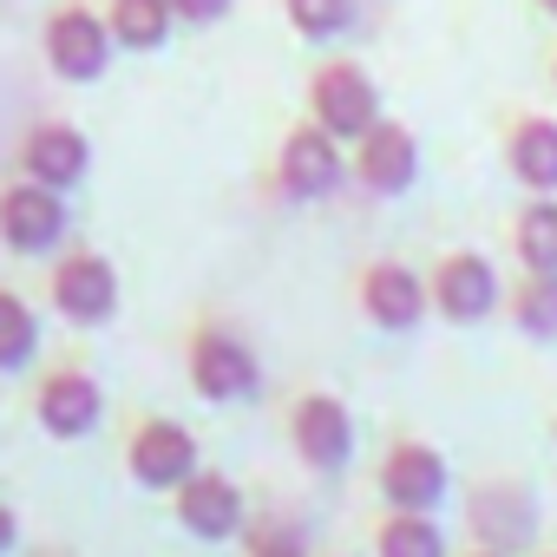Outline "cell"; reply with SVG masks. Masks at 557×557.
I'll return each instance as SVG.
<instances>
[{"label": "cell", "mask_w": 557, "mask_h": 557, "mask_svg": "<svg viewBox=\"0 0 557 557\" xmlns=\"http://www.w3.org/2000/svg\"><path fill=\"white\" fill-rule=\"evenodd\" d=\"M348 184V145L329 138L315 119L289 125L283 145H275V190H283L289 203H322Z\"/></svg>", "instance_id": "obj_1"}, {"label": "cell", "mask_w": 557, "mask_h": 557, "mask_svg": "<svg viewBox=\"0 0 557 557\" xmlns=\"http://www.w3.org/2000/svg\"><path fill=\"white\" fill-rule=\"evenodd\" d=\"M426 296H433V315H440V322L472 329V322L498 315V302H505V275L492 269L485 249H446V256L426 269Z\"/></svg>", "instance_id": "obj_2"}, {"label": "cell", "mask_w": 557, "mask_h": 557, "mask_svg": "<svg viewBox=\"0 0 557 557\" xmlns=\"http://www.w3.org/2000/svg\"><path fill=\"white\" fill-rule=\"evenodd\" d=\"M40 53H47V66L66 86H92V79H106V66H112L119 47H112V27H106L99 8L66 0V8H53L47 27H40Z\"/></svg>", "instance_id": "obj_3"}, {"label": "cell", "mask_w": 557, "mask_h": 557, "mask_svg": "<svg viewBox=\"0 0 557 557\" xmlns=\"http://www.w3.org/2000/svg\"><path fill=\"white\" fill-rule=\"evenodd\" d=\"M309 119H315L329 138L355 145L374 119H387V112H381V86H374V73L355 66V60H322L315 79H309Z\"/></svg>", "instance_id": "obj_4"}, {"label": "cell", "mask_w": 557, "mask_h": 557, "mask_svg": "<svg viewBox=\"0 0 557 557\" xmlns=\"http://www.w3.org/2000/svg\"><path fill=\"white\" fill-rule=\"evenodd\" d=\"M184 368H190V387H197L203 400H216V407L249 400V394L262 387V361H256V348H249L236 329H223V322H203V329L190 335Z\"/></svg>", "instance_id": "obj_5"}, {"label": "cell", "mask_w": 557, "mask_h": 557, "mask_svg": "<svg viewBox=\"0 0 557 557\" xmlns=\"http://www.w3.org/2000/svg\"><path fill=\"white\" fill-rule=\"evenodd\" d=\"M197 466H203L197 433H190L184 420H171V413L138 420V426H132V440H125V472H132L145 492H164V498H171Z\"/></svg>", "instance_id": "obj_6"}, {"label": "cell", "mask_w": 557, "mask_h": 557, "mask_svg": "<svg viewBox=\"0 0 557 557\" xmlns=\"http://www.w3.org/2000/svg\"><path fill=\"white\" fill-rule=\"evenodd\" d=\"M47 302H53L66 322H79V329L112 322V315H119V269H112V256H99V249H66V256L47 269Z\"/></svg>", "instance_id": "obj_7"}, {"label": "cell", "mask_w": 557, "mask_h": 557, "mask_svg": "<svg viewBox=\"0 0 557 557\" xmlns=\"http://www.w3.org/2000/svg\"><path fill=\"white\" fill-rule=\"evenodd\" d=\"M374 485H381L387 511H440V505H446V492H453V472H446V453H440V446H426V440L400 433V440L381 453Z\"/></svg>", "instance_id": "obj_8"}, {"label": "cell", "mask_w": 557, "mask_h": 557, "mask_svg": "<svg viewBox=\"0 0 557 557\" xmlns=\"http://www.w3.org/2000/svg\"><path fill=\"white\" fill-rule=\"evenodd\" d=\"M355 302H361V315H368L374 329H387V335H407V329H420V322L433 315L426 275L407 269V262H394V256L361 262V275H355Z\"/></svg>", "instance_id": "obj_9"}, {"label": "cell", "mask_w": 557, "mask_h": 557, "mask_svg": "<svg viewBox=\"0 0 557 557\" xmlns=\"http://www.w3.org/2000/svg\"><path fill=\"white\" fill-rule=\"evenodd\" d=\"M73 216H66V190H47L34 177H14L0 190V243L14 256H53L66 243Z\"/></svg>", "instance_id": "obj_10"}, {"label": "cell", "mask_w": 557, "mask_h": 557, "mask_svg": "<svg viewBox=\"0 0 557 557\" xmlns=\"http://www.w3.org/2000/svg\"><path fill=\"white\" fill-rule=\"evenodd\" d=\"M466 531H472V544L518 557L537 537V498H531V485L524 479H485V485H472Z\"/></svg>", "instance_id": "obj_11"}, {"label": "cell", "mask_w": 557, "mask_h": 557, "mask_svg": "<svg viewBox=\"0 0 557 557\" xmlns=\"http://www.w3.org/2000/svg\"><path fill=\"white\" fill-rule=\"evenodd\" d=\"M348 177H355L368 197H400V190H413V177H420V138H413L400 119H374V125L348 145Z\"/></svg>", "instance_id": "obj_12"}, {"label": "cell", "mask_w": 557, "mask_h": 557, "mask_svg": "<svg viewBox=\"0 0 557 557\" xmlns=\"http://www.w3.org/2000/svg\"><path fill=\"white\" fill-rule=\"evenodd\" d=\"M289 446H296V459L309 472H342L355 459V413H348V400H335L322 387L302 394L289 407Z\"/></svg>", "instance_id": "obj_13"}, {"label": "cell", "mask_w": 557, "mask_h": 557, "mask_svg": "<svg viewBox=\"0 0 557 557\" xmlns=\"http://www.w3.org/2000/svg\"><path fill=\"white\" fill-rule=\"evenodd\" d=\"M171 518H177L190 537L223 544V537H236V531H243V492H236V479H223V472L197 466V472L171 492Z\"/></svg>", "instance_id": "obj_14"}, {"label": "cell", "mask_w": 557, "mask_h": 557, "mask_svg": "<svg viewBox=\"0 0 557 557\" xmlns=\"http://www.w3.org/2000/svg\"><path fill=\"white\" fill-rule=\"evenodd\" d=\"M86 171H92V145L66 119H47L21 138V177H34L47 190H73V184H86Z\"/></svg>", "instance_id": "obj_15"}, {"label": "cell", "mask_w": 557, "mask_h": 557, "mask_svg": "<svg viewBox=\"0 0 557 557\" xmlns=\"http://www.w3.org/2000/svg\"><path fill=\"white\" fill-rule=\"evenodd\" d=\"M34 413L53 440H86L99 420H106V387L86 374V368H53L34 394Z\"/></svg>", "instance_id": "obj_16"}, {"label": "cell", "mask_w": 557, "mask_h": 557, "mask_svg": "<svg viewBox=\"0 0 557 557\" xmlns=\"http://www.w3.org/2000/svg\"><path fill=\"white\" fill-rule=\"evenodd\" d=\"M505 171H511L531 197H557V119L518 112L511 132H505Z\"/></svg>", "instance_id": "obj_17"}, {"label": "cell", "mask_w": 557, "mask_h": 557, "mask_svg": "<svg viewBox=\"0 0 557 557\" xmlns=\"http://www.w3.org/2000/svg\"><path fill=\"white\" fill-rule=\"evenodd\" d=\"M106 27L119 53H158L177 34V14L171 0H106Z\"/></svg>", "instance_id": "obj_18"}, {"label": "cell", "mask_w": 557, "mask_h": 557, "mask_svg": "<svg viewBox=\"0 0 557 557\" xmlns=\"http://www.w3.org/2000/svg\"><path fill=\"white\" fill-rule=\"evenodd\" d=\"M505 315L524 342H557V269H524L505 289Z\"/></svg>", "instance_id": "obj_19"}, {"label": "cell", "mask_w": 557, "mask_h": 557, "mask_svg": "<svg viewBox=\"0 0 557 557\" xmlns=\"http://www.w3.org/2000/svg\"><path fill=\"white\" fill-rule=\"evenodd\" d=\"M511 256L518 269H557V197H524L511 216Z\"/></svg>", "instance_id": "obj_20"}, {"label": "cell", "mask_w": 557, "mask_h": 557, "mask_svg": "<svg viewBox=\"0 0 557 557\" xmlns=\"http://www.w3.org/2000/svg\"><path fill=\"white\" fill-rule=\"evenodd\" d=\"M374 557H446V531L433 511H387L374 524Z\"/></svg>", "instance_id": "obj_21"}, {"label": "cell", "mask_w": 557, "mask_h": 557, "mask_svg": "<svg viewBox=\"0 0 557 557\" xmlns=\"http://www.w3.org/2000/svg\"><path fill=\"white\" fill-rule=\"evenodd\" d=\"M283 21H289V34H296V40L329 47V40H342V34H348L355 0H283Z\"/></svg>", "instance_id": "obj_22"}, {"label": "cell", "mask_w": 557, "mask_h": 557, "mask_svg": "<svg viewBox=\"0 0 557 557\" xmlns=\"http://www.w3.org/2000/svg\"><path fill=\"white\" fill-rule=\"evenodd\" d=\"M40 355V322L34 309L14 296V289H0V374H14Z\"/></svg>", "instance_id": "obj_23"}, {"label": "cell", "mask_w": 557, "mask_h": 557, "mask_svg": "<svg viewBox=\"0 0 557 557\" xmlns=\"http://www.w3.org/2000/svg\"><path fill=\"white\" fill-rule=\"evenodd\" d=\"M249 557H309V550H302V531L262 524V531H249Z\"/></svg>", "instance_id": "obj_24"}, {"label": "cell", "mask_w": 557, "mask_h": 557, "mask_svg": "<svg viewBox=\"0 0 557 557\" xmlns=\"http://www.w3.org/2000/svg\"><path fill=\"white\" fill-rule=\"evenodd\" d=\"M230 8L236 0H171L177 27H216V21H230Z\"/></svg>", "instance_id": "obj_25"}, {"label": "cell", "mask_w": 557, "mask_h": 557, "mask_svg": "<svg viewBox=\"0 0 557 557\" xmlns=\"http://www.w3.org/2000/svg\"><path fill=\"white\" fill-rule=\"evenodd\" d=\"M14 537H21V518H14V505H0V557L14 550Z\"/></svg>", "instance_id": "obj_26"}, {"label": "cell", "mask_w": 557, "mask_h": 557, "mask_svg": "<svg viewBox=\"0 0 557 557\" xmlns=\"http://www.w3.org/2000/svg\"><path fill=\"white\" fill-rule=\"evenodd\" d=\"M531 8H537V14H550V21H557V0H531Z\"/></svg>", "instance_id": "obj_27"}, {"label": "cell", "mask_w": 557, "mask_h": 557, "mask_svg": "<svg viewBox=\"0 0 557 557\" xmlns=\"http://www.w3.org/2000/svg\"><path fill=\"white\" fill-rule=\"evenodd\" d=\"M466 557H505V550H485V544H472V550H466Z\"/></svg>", "instance_id": "obj_28"}, {"label": "cell", "mask_w": 557, "mask_h": 557, "mask_svg": "<svg viewBox=\"0 0 557 557\" xmlns=\"http://www.w3.org/2000/svg\"><path fill=\"white\" fill-rule=\"evenodd\" d=\"M550 86H557V53H550Z\"/></svg>", "instance_id": "obj_29"}, {"label": "cell", "mask_w": 557, "mask_h": 557, "mask_svg": "<svg viewBox=\"0 0 557 557\" xmlns=\"http://www.w3.org/2000/svg\"><path fill=\"white\" fill-rule=\"evenodd\" d=\"M544 557H557V550H544Z\"/></svg>", "instance_id": "obj_30"}, {"label": "cell", "mask_w": 557, "mask_h": 557, "mask_svg": "<svg viewBox=\"0 0 557 557\" xmlns=\"http://www.w3.org/2000/svg\"><path fill=\"white\" fill-rule=\"evenodd\" d=\"M550 433H557V426H550Z\"/></svg>", "instance_id": "obj_31"}]
</instances>
